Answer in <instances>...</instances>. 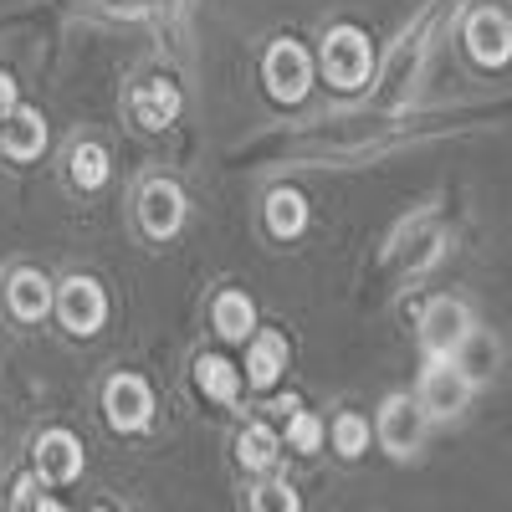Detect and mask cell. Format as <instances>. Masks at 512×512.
<instances>
[{"label": "cell", "instance_id": "20", "mask_svg": "<svg viewBox=\"0 0 512 512\" xmlns=\"http://www.w3.org/2000/svg\"><path fill=\"white\" fill-rule=\"evenodd\" d=\"M333 446H338V456H364L369 451V420L364 415H338L333 420Z\"/></svg>", "mask_w": 512, "mask_h": 512}, {"label": "cell", "instance_id": "17", "mask_svg": "<svg viewBox=\"0 0 512 512\" xmlns=\"http://www.w3.org/2000/svg\"><path fill=\"white\" fill-rule=\"evenodd\" d=\"M303 226H308V200L297 195V190H272L267 195V231L277 241H292Z\"/></svg>", "mask_w": 512, "mask_h": 512}, {"label": "cell", "instance_id": "3", "mask_svg": "<svg viewBox=\"0 0 512 512\" xmlns=\"http://www.w3.org/2000/svg\"><path fill=\"white\" fill-rule=\"evenodd\" d=\"M466 333H472V313H466V303H456V297H436L431 308L420 313V344L431 359H451Z\"/></svg>", "mask_w": 512, "mask_h": 512}, {"label": "cell", "instance_id": "5", "mask_svg": "<svg viewBox=\"0 0 512 512\" xmlns=\"http://www.w3.org/2000/svg\"><path fill=\"white\" fill-rule=\"evenodd\" d=\"M420 441H425V410H420V400L390 395L384 410H379V446L405 461V456L420 451Z\"/></svg>", "mask_w": 512, "mask_h": 512}, {"label": "cell", "instance_id": "9", "mask_svg": "<svg viewBox=\"0 0 512 512\" xmlns=\"http://www.w3.org/2000/svg\"><path fill=\"white\" fill-rule=\"evenodd\" d=\"M466 52H472L482 67H502L512 57V21L502 11H477L472 21H466Z\"/></svg>", "mask_w": 512, "mask_h": 512}, {"label": "cell", "instance_id": "19", "mask_svg": "<svg viewBox=\"0 0 512 512\" xmlns=\"http://www.w3.org/2000/svg\"><path fill=\"white\" fill-rule=\"evenodd\" d=\"M72 185L77 190H103L108 185V149L103 144H77L72 149Z\"/></svg>", "mask_w": 512, "mask_h": 512}, {"label": "cell", "instance_id": "1", "mask_svg": "<svg viewBox=\"0 0 512 512\" xmlns=\"http://www.w3.org/2000/svg\"><path fill=\"white\" fill-rule=\"evenodd\" d=\"M369 67H374V52H369V36L359 26H333L323 36V72L338 93H354L369 82Z\"/></svg>", "mask_w": 512, "mask_h": 512}, {"label": "cell", "instance_id": "13", "mask_svg": "<svg viewBox=\"0 0 512 512\" xmlns=\"http://www.w3.org/2000/svg\"><path fill=\"white\" fill-rule=\"evenodd\" d=\"M6 303L21 323H41L52 313V282L41 277V272H16L11 287H6Z\"/></svg>", "mask_w": 512, "mask_h": 512}, {"label": "cell", "instance_id": "14", "mask_svg": "<svg viewBox=\"0 0 512 512\" xmlns=\"http://www.w3.org/2000/svg\"><path fill=\"white\" fill-rule=\"evenodd\" d=\"M134 118L144 128H164L180 118V88L175 82H144V88L134 93Z\"/></svg>", "mask_w": 512, "mask_h": 512}, {"label": "cell", "instance_id": "2", "mask_svg": "<svg viewBox=\"0 0 512 512\" xmlns=\"http://www.w3.org/2000/svg\"><path fill=\"white\" fill-rule=\"evenodd\" d=\"M472 390H477V379L466 374L456 359H431V369H425L420 395H415V400H420L425 420H451V415H461V410H466Z\"/></svg>", "mask_w": 512, "mask_h": 512}, {"label": "cell", "instance_id": "18", "mask_svg": "<svg viewBox=\"0 0 512 512\" xmlns=\"http://www.w3.org/2000/svg\"><path fill=\"white\" fill-rule=\"evenodd\" d=\"M277 451H282V436L272 431V425H246L241 441H236V456H241L246 472H272Z\"/></svg>", "mask_w": 512, "mask_h": 512}, {"label": "cell", "instance_id": "15", "mask_svg": "<svg viewBox=\"0 0 512 512\" xmlns=\"http://www.w3.org/2000/svg\"><path fill=\"white\" fill-rule=\"evenodd\" d=\"M210 318H216V333L226 338V344H246L251 328H256V308H251L246 292H221Z\"/></svg>", "mask_w": 512, "mask_h": 512}, {"label": "cell", "instance_id": "4", "mask_svg": "<svg viewBox=\"0 0 512 512\" xmlns=\"http://www.w3.org/2000/svg\"><path fill=\"white\" fill-rule=\"evenodd\" d=\"M262 72H267V93L277 103H303L308 88H313V62L297 41H277V47L267 52V62H262Z\"/></svg>", "mask_w": 512, "mask_h": 512}, {"label": "cell", "instance_id": "22", "mask_svg": "<svg viewBox=\"0 0 512 512\" xmlns=\"http://www.w3.org/2000/svg\"><path fill=\"white\" fill-rule=\"evenodd\" d=\"M251 507L256 512H297V492L287 482H267V487L251 492Z\"/></svg>", "mask_w": 512, "mask_h": 512}, {"label": "cell", "instance_id": "6", "mask_svg": "<svg viewBox=\"0 0 512 512\" xmlns=\"http://www.w3.org/2000/svg\"><path fill=\"white\" fill-rule=\"evenodd\" d=\"M103 410L113 431H144L149 415H154V390L139 374H113L108 390H103Z\"/></svg>", "mask_w": 512, "mask_h": 512}, {"label": "cell", "instance_id": "10", "mask_svg": "<svg viewBox=\"0 0 512 512\" xmlns=\"http://www.w3.org/2000/svg\"><path fill=\"white\" fill-rule=\"evenodd\" d=\"M36 477L41 482H77L82 477V441L72 431H47L36 441Z\"/></svg>", "mask_w": 512, "mask_h": 512}, {"label": "cell", "instance_id": "8", "mask_svg": "<svg viewBox=\"0 0 512 512\" xmlns=\"http://www.w3.org/2000/svg\"><path fill=\"white\" fill-rule=\"evenodd\" d=\"M139 221L154 241H169L185 226V190L175 180H149L139 195Z\"/></svg>", "mask_w": 512, "mask_h": 512}, {"label": "cell", "instance_id": "21", "mask_svg": "<svg viewBox=\"0 0 512 512\" xmlns=\"http://www.w3.org/2000/svg\"><path fill=\"white\" fill-rule=\"evenodd\" d=\"M287 446H292V451H303V456H313V451L323 446V420L292 405V420H287Z\"/></svg>", "mask_w": 512, "mask_h": 512}, {"label": "cell", "instance_id": "7", "mask_svg": "<svg viewBox=\"0 0 512 512\" xmlns=\"http://www.w3.org/2000/svg\"><path fill=\"white\" fill-rule=\"evenodd\" d=\"M52 308L62 313V323L72 328V333H98L103 328V318H108V297H103V287L93 282V277H72V282H62V292L52 297Z\"/></svg>", "mask_w": 512, "mask_h": 512}, {"label": "cell", "instance_id": "12", "mask_svg": "<svg viewBox=\"0 0 512 512\" xmlns=\"http://www.w3.org/2000/svg\"><path fill=\"white\" fill-rule=\"evenodd\" d=\"M287 369V338L282 333H251V349H246V384L256 390H272Z\"/></svg>", "mask_w": 512, "mask_h": 512}, {"label": "cell", "instance_id": "11", "mask_svg": "<svg viewBox=\"0 0 512 512\" xmlns=\"http://www.w3.org/2000/svg\"><path fill=\"white\" fill-rule=\"evenodd\" d=\"M0 149H6L11 159H36L41 149H47V118H41L36 108H11L6 118H0Z\"/></svg>", "mask_w": 512, "mask_h": 512}, {"label": "cell", "instance_id": "24", "mask_svg": "<svg viewBox=\"0 0 512 512\" xmlns=\"http://www.w3.org/2000/svg\"><path fill=\"white\" fill-rule=\"evenodd\" d=\"M16 103H21V98H16V82H11V72H0V118H6Z\"/></svg>", "mask_w": 512, "mask_h": 512}, {"label": "cell", "instance_id": "23", "mask_svg": "<svg viewBox=\"0 0 512 512\" xmlns=\"http://www.w3.org/2000/svg\"><path fill=\"white\" fill-rule=\"evenodd\" d=\"M11 507H57V502L36 497V477H21V482L11 487Z\"/></svg>", "mask_w": 512, "mask_h": 512}, {"label": "cell", "instance_id": "16", "mask_svg": "<svg viewBox=\"0 0 512 512\" xmlns=\"http://www.w3.org/2000/svg\"><path fill=\"white\" fill-rule=\"evenodd\" d=\"M195 384L210 395V400H236L241 395V369L231 364V359H221V354H200L195 359Z\"/></svg>", "mask_w": 512, "mask_h": 512}]
</instances>
